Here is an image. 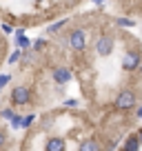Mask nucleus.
<instances>
[{"label": "nucleus", "instance_id": "nucleus-21", "mask_svg": "<svg viewBox=\"0 0 142 151\" xmlns=\"http://www.w3.org/2000/svg\"><path fill=\"white\" fill-rule=\"evenodd\" d=\"M136 113H138V118H142V107H138V111H136Z\"/></svg>", "mask_w": 142, "mask_h": 151}, {"label": "nucleus", "instance_id": "nucleus-11", "mask_svg": "<svg viewBox=\"0 0 142 151\" xmlns=\"http://www.w3.org/2000/svg\"><path fill=\"white\" fill-rule=\"evenodd\" d=\"M33 120H36V116H33V113H29V116H20L18 118V127L20 129H29L33 124Z\"/></svg>", "mask_w": 142, "mask_h": 151}, {"label": "nucleus", "instance_id": "nucleus-23", "mask_svg": "<svg viewBox=\"0 0 142 151\" xmlns=\"http://www.w3.org/2000/svg\"><path fill=\"white\" fill-rule=\"evenodd\" d=\"M93 2H95V5H102V2H104V0H93Z\"/></svg>", "mask_w": 142, "mask_h": 151}, {"label": "nucleus", "instance_id": "nucleus-9", "mask_svg": "<svg viewBox=\"0 0 142 151\" xmlns=\"http://www.w3.org/2000/svg\"><path fill=\"white\" fill-rule=\"evenodd\" d=\"M14 31H16V42H18V47H22V49H29V47H31V40L24 36L22 29H14Z\"/></svg>", "mask_w": 142, "mask_h": 151}, {"label": "nucleus", "instance_id": "nucleus-12", "mask_svg": "<svg viewBox=\"0 0 142 151\" xmlns=\"http://www.w3.org/2000/svg\"><path fill=\"white\" fill-rule=\"evenodd\" d=\"M65 24H67V18H62V20H58V22H53L51 27L47 29V31H49V33H58V31H60L62 27H65Z\"/></svg>", "mask_w": 142, "mask_h": 151}, {"label": "nucleus", "instance_id": "nucleus-8", "mask_svg": "<svg viewBox=\"0 0 142 151\" xmlns=\"http://www.w3.org/2000/svg\"><path fill=\"white\" fill-rule=\"evenodd\" d=\"M124 149H127V151H138V149H140V140H138V133H131V136H129L127 138V140H124Z\"/></svg>", "mask_w": 142, "mask_h": 151}, {"label": "nucleus", "instance_id": "nucleus-5", "mask_svg": "<svg viewBox=\"0 0 142 151\" xmlns=\"http://www.w3.org/2000/svg\"><path fill=\"white\" fill-rule=\"evenodd\" d=\"M111 51H113V36H109V33L98 36V40H95V53L98 56H109Z\"/></svg>", "mask_w": 142, "mask_h": 151}, {"label": "nucleus", "instance_id": "nucleus-24", "mask_svg": "<svg viewBox=\"0 0 142 151\" xmlns=\"http://www.w3.org/2000/svg\"><path fill=\"white\" fill-rule=\"evenodd\" d=\"M140 69H142V65H140Z\"/></svg>", "mask_w": 142, "mask_h": 151}, {"label": "nucleus", "instance_id": "nucleus-4", "mask_svg": "<svg viewBox=\"0 0 142 151\" xmlns=\"http://www.w3.org/2000/svg\"><path fill=\"white\" fill-rule=\"evenodd\" d=\"M69 47L73 51H85V47H87V31L85 29H73L69 33Z\"/></svg>", "mask_w": 142, "mask_h": 151}, {"label": "nucleus", "instance_id": "nucleus-10", "mask_svg": "<svg viewBox=\"0 0 142 151\" xmlns=\"http://www.w3.org/2000/svg\"><path fill=\"white\" fill-rule=\"evenodd\" d=\"M98 149H102V145H100L98 140H93V138L80 142V151H98Z\"/></svg>", "mask_w": 142, "mask_h": 151}, {"label": "nucleus", "instance_id": "nucleus-3", "mask_svg": "<svg viewBox=\"0 0 142 151\" xmlns=\"http://www.w3.org/2000/svg\"><path fill=\"white\" fill-rule=\"evenodd\" d=\"M140 65H142V56L138 49L124 51V56H122V69L124 71H136V69H140Z\"/></svg>", "mask_w": 142, "mask_h": 151}, {"label": "nucleus", "instance_id": "nucleus-6", "mask_svg": "<svg viewBox=\"0 0 142 151\" xmlns=\"http://www.w3.org/2000/svg\"><path fill=\"white\" fill-rule=\"evenodd\" d=\"M73 78V73H71V69L69 67H56L53 69V80H56V85H67V82Z\"/></svg>", "mask_w": 142, "mask_h": 151}, {"label": "nucleus", "instance_id": "nucleus-17", "mask_svg": "<svg viewBox=\"0 0 142 151\" xmlns=\"http://www.w3.org/2000/svg\"><path fill=\"white\" fill-rule=\"evenodd\" d=\"M9 80H11V76H9V73H2V76H0V89H2V87H5Z\"/></svg>", "mask_w": 142, "mask_h": 151}, {"label": "nucleus", "instance_id": "nucleus-2", "mask_svg": "<svg viewBox=\"0 0 142 151\" xmlns=\"http://www.w3.org/2000/svg\"><path fill=\"white\" fill-rule=\"evenodd\" d=\"M31 102V89L27 85H18L11 89V104L14 107H24Z\"/></svg>", "mask_w": 142, "mask_h": 151}, {"label": "nucleus", "instance_id": "nucleus-13", "mask_svg": "<svg viewBox=\"0 0 142 151\" xmlns=\"http://www.w3.org/2000/svg\"><path fill=\"white\" fill-rule=\"evenodd\" d=\"M115 24H118V27H133V20H129V18H118V20H115Z\"/></svg>", "mask_w": 142, "mask_h": 151}, {"label": "nucleus", "instance_id": "nucleus-7", "mask_svg": "<svg viewBox=\"0 0 142 151\" xmlns=\"http://www.w3.org/2000/svg\"><path fill=\"white\" fill-rule=\"evenodd\" d=\"M65 138H60V136H53V138H49L47 140V145H44V149L47 151H65Z\"/></svg>", "mask_w": 142, "mask_h": 151}, {"label": "nucleus", "instance_id": "nucleus-20", "mask_svg": "<svg viewBox=\"0 0 142 151\" xmlns=\"http://www.w3.org/2000/svg\"><path fill=\"white\" fill-rule=\"evenodd\" d=\"M2 31H5V33H11V31H14V27H11V24H2Z\"/></svg>", "mask_w": 142, "mask_h": 151}, {"label": "nucleus", "instance_id": "nucleus-22", "mask_svg": "<svg viewBox=\"0 0 142 151\" xmlns=\"http://www.w3.org/2000/svg\"><path fill=\"white\" fill-rule=\"evenodd\" d=\"M138 140H140V145H142V131H138Z\"/></svg>", "mask_w": 142, "mask_h": 151}, {"label": "nucleus", "instance_id": "nucleus-15", "mask_svg": "<svg viewBox=\"0 0 142 151\" xmlns=\"http://www.w3.org/2000/svg\"><path fill=\"white\" fill-rule=\"evenodd\" d=\"M44 45H47V40H44V38H38V40L33 42V51H40V49H42Z\"/></svg>", "mask_w": 142, "mask_h": 151}, {"label": "nucleus", "instance_id": "nucleus-16", "mask_svg": "<svg viewBox=\"0 0 142 151\" xmlns=\"http://www.w3.org/2000/svg\"><path fill=\"white\" fill-rule=\"evenodd\" d=\"M20 53H22L20 49H16V51L11 53V56H9V65H14V62H18V60H20Z\"/></svg>", "mask_w": 142, "mask_h": 151}, {"label": "nucleus", "instance_id": "nucleus-1", "mask_svg": "<svg viewBox=\"0 0 142 151\" xmlns=\"http://www.w3.org/2000/svg\"><path fill=\"white\" fill-rule=\"evenodd\" d=\"M136 104H138V100H136V93H133L131 89H122L113 100V107L118 109V111H131Z\"/></svg>", "mask_w": 142, "mask_h": 151}, {"label": "nucleus", "instance_id": "nucleus-18", "mask_svg": "<svg viewBox=\"0 0 142 151\" xmlns=\"http://www.w3.org/2000/svg\"><path fill=\"white\" fill-rule=\"evenodd\" d=\"M65 107H78V100H73V98H69V100H65Z\"/></svg>", "mask_w": 142, "mask_h": 151}, {"label": "nucleus", "instance_id": "nucleus-19", "mask_svg": "<svg viewBox=\"0 0 142 151\" xmlns=\"http://www.w3.org/2000/svg\"><path fill=\"white\" fill-rule=\"evenodd\" d=\"M5 142H7V133L0 131V147H5Z\"/></svg>", "mask_w": 142, "mask_h": 151}, {"label": "nucleus", "instance_id": "nucleus-14", "mask_svg": "<svg viewBox=\"0 0 142 151\" xmlns=\"http://www.w3.org/2000/svg\"><path fill=\"white\" fill-rule=\"evenodd\" d=\"M0 116H2L5 120H11V118L16 116V111H14V109H2V111H0Z\"/></svg>", "mask_w": 142, "mask_h": 151}]
</instances>
